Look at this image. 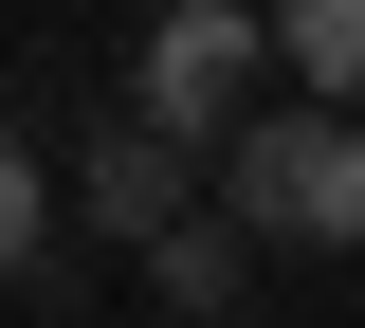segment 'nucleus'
<instances>
[{
  "label": "nucleus",
  "instance_id": "nucleus-2",
  "mask_svg": "<svg viewBox=\"0 0 365 328\" xmlns=\"http://www.w3.org/2000/svg\"><path fill=\"white\" fill-rule=\"evenodd\" d=\"M256 73H292V55H274V0H165L146 55H128V110L165 146H237L256 128Z\"/></svg>",
  "mask_w": 365,
  "mask_h": 328
},
{
  "label": "nucleus",
  "instance_id": "nucleus-4",
  "mask_svg": "<svg viewBox=\"0 0 365 328\" xmlns=\"http://www.w3.org/2000/svg\"><path fill=\"white\" fill-rule=\"evenodd\" d=\"M274 55H292V110L365 128V0H274Z\"/></svg>",
  "mask_w": 365,
  "mask_h": 328
},
{
  "label": "nucleus",
  "instance_id": "nucleus-5",
  "mask_svg": "<svg viewBox=\"0 0 365 328\" xmlns=\"http://www.w3.org/2000/svg\"><path fill=\"white\" fill-rule=\"evenodd\" d=\"M237 237H256V219H182L165 255H146V274H165V310H237V274H256Z\"/></svg>",
  "mask_w": 365,
  "mask_h": 328
},
{
  "label": "nucleus",
  "instance_id": "nucleus-3",
  "mask_svg": "<svg viewBox=\"0 0 365 328\" xmlns=\"http://www.w3.org/2000/svg\"><path fill=\"white\" fill-rule=\"evenodd\" d=\"M182 164H201V146H165L146 110H110V128H91V164H73L91 237H128V255H165V237H182Z\"/></svg>",
  "mask_w": 365,
  "mask_h": 328
},
{
  "label": "nucleus",
  "instance_id": "nucleus-1",
  "mask_svg": "<svg viewBox=\"0 0 365 328\" xmlns=\"http://www.w3.org/2000/svg\"><path fill=\"white\" fill-rule=\"evenodd\" d=\"M220 219L292 237V255H365V128L347 110H256L220 146Z\"/></svg>",
  "mask_w": 365,
  "mask_h": 328
}]
</instances>
